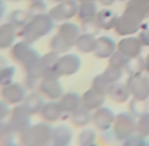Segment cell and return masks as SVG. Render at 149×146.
I'll return each mask as SVG.
<instances>
[{"mask_svg":"<svg viewBox=\"0 0 149 146\" xmlns=\"http://www.w3.org/2000/svg\"><path fill=\"white\" fill-rule=\"evenodd\" d=\"M148 17L149 7L141 8L127 4L123 13L118 17L114 29L119 35H132L141 29L142 22Z\"/></svg>","mask_w":149,"mask_h":146,"instance_id":"1","label":"cell"},{"mask_svg":"<svg viewBox=\"0 0 149 146\" xmlns=\"http://www.w3.org/2000/svg\"><path fill=\"white\" fill-rule=\"evenodd\" d=\"M11 58L21 64L25 73L36 72L42 76V71L40 66L42 56L32 46V44L25 41L17 42L10 50Z\"/></svg>","mask_w":149,"mask_h":146,"instance_id":"2","label":"cell"},{"mask_svg":"<svg viewBox=\"0 0 149 146\" xmlns=\"http://www.w3.org/2000/svg\"><path fill=\"white\" fill-rule=\"evenodd\" d=\"M54 21L48 14H42L33 17L23 28L19 35L25 42L34 43L48 35L54 28Z\"/></svg>","mask_w":149,"mask_h":146,"instance_id":"3","label":"cell"},{"mask_svg":"<svg viewBox=\"0 0 149 146\" xmlns=\"http://www.w3.org/2000/svg\"><path fill=\"white\" fill-rule=\"evenodd\" d=\"M79 8L78 0H65L53 7L47 14L54 21H66L78 16Z\"/></svg>","mask_w":149,"mask_h":146,"instance_id":"4","label":"cell"},{"mask_svg":"<svg viewBox=\"0 0 149 146\" xmlns=\"http://www.w3.org/2000/svg\"><path fill=\"white\" fill-rule=\"evenodd\" d=\"M131 95L139 100L149 98V77L142 74L129 76L127 82Z\"/></svg>","mask_w":149,"mask_h":146,"instance_id":"5","label":"cell"},{"mask_svg":"<svg viewBox=\"0 0 149 146\" xmlns=\"http://www.w3.org/2000/svg\"><path fill=\"white\" fill-rule=\"evenodd\" d=\"M81 59L74 53H66L60 56L56 69L61 77L72 76L77 73L81 67Z\"/></svg>","mask_w":149,"mask_h":146,"instance_id":"6","label":"cell"},{"mask_svg":"<svg viewBox=\"0 0 149 146\" xmlns=\"http://www.w3.org/2000/svg\"><path fill=\"white\" fill-rule=\"evenodd\" d=\"M38 88L40 93L50 100L61 99L64 95V89L60 82V78L42 77Z\"/></svg>","mask_w":149,"mask_h":146,"instance_id":"7","label":"cell"},{"mask_svg":"<svg viewBox=\"0 0 149 146\" xmlns=\"http://www.w3.org/2000/svg\"><path fill=\"white\" fill-rule=\"evenodd\" d=\"M1 94L3 101L10 104H18L22 102H24L27 97L26 87L15 82L2 86Z\"/></svg>","mask_w":149,"mask_h":146,"instance_id":"8","label":"cell"},{"mask_svg":"<svg viewBox=\"0 0 149 146\" xmlns=\"http://www.w3.org/2000/svg\"><path fill=\"white\" fill-rule=\"evenodd\" d=\"M143 45L140 39L135 36H128L122 39L117 44V50L123 53L128 59L140 56Z\"/></svg>","mask_w":149,"mask_h":146,"instance_id":"9","label":"cell"},{"mask_svg":"<svg viewBox=\"0 0 149 146\" xmlns=\"http://www.w3.org/2000/svg\"><path fill=\"white\" fill-rule=\"evenodd\" d=\"M59 58L60 55L53 51L42 56L40 66L42 71V77H61L56 69Z\"/></svg>","mask_w":149,"mask_h":146,"instance_id":"10","label":"cell"},{"mask_svg":"<svg viewBox=\"0 0 149 146\" xmlns=\"http://www.w3.org/2000/svg\"><path fill=\"white\" fill-rule=\"evenodd\" d=\"M116 43L109 36L104 35L97 38V44L93 52L97 59H109L116 50Z\"/></svg>","mask_w":149,"mask_h":146,"instance_id":"11","label":"cell"},{"mask_svg":"<svg viewBox=\"0 0 149 146\" xmlns=\"http://www.w3.org/2000/svg\"><path fill=\"white\" fill-rule=\"evenodd\" d=\"M17 35L19 33H17V26L10 21L3 23L0 26V48L6 49L12 47Z\"/></svg>","mask_w":149,"mask_h":146,"instance_id":"12","label":"cell"},{"mask_svg":"<svg viewBox=\"0 0 149 146\" xmlns=\"http://www.w3.org/2000/svg\"><path fill=\"white\" fill-rule=\"evenodd\" d=\"M57 34L67 44L74 46L78 37L80 35V28L77 24L73 22L65 21L59 26Z\"/></svg>","mask_w":149,"mask_h":146,"instance_id":"13","label":"cell"},{"mask_svg":"<svg viewBox=\"0 0 149 146\" xmlns=\"http://www.w3.org/2000/svg\"><path fill=\"white\" fill-rule=\"evenodd\" d=\"M105 95L91 88L82 96V106L89 110L98 109L105 102Z\"/></svg>","mask_w":149,"mask_h":146,"instance_id":"14","label":"cell"},{"mask_svg":"<svg viewBox=\"0 0 149 146\" xmlns=\"http://www.w3.org/2000/svg\"><path fill=\"white\" fill-rule=\"evenodd\" d=\"M31 113L24 105H20L15 107L11 115L10 124L12 128L25 129L24 127L29 123V115Z\"/></svg>","mask_w":149,"mask_h":146,"instance_id":"15","label":"cell"},{"mask_svg":"<svg viewBox=\"0 0 149 146\" xmlns=\"http://www.w3.org/2000/svg\"><path fill=\"white\" fill-rule=\"evenodd\" d=\"M59 102L63 111L73 113L82 106V97L79 94L71 91L64 94Z\"/></svg>","mask_w":149,"mask_h":146,"instance_id":"16","label":"cell"},{"mask_svg":"<svg viewBox=\"0 0 149 146\" xmlns=\"http://www.w3.org/2000/svg\"><path fill=\"white\" fill-rule=\"evenodd\" d=\"M108 95L115 102L123 103L129 99L131 93L127 84H121L118 82L111 85Z\"/></svg>","mask_w":149,"mask_h":146,"instance_id":"17","label":"cell"},{"mask_svg":"<svg viewBox=\"0 0 149 146\" xmlns=\"http://www.w3.org/2000/svg\"><path fill=\"white\" fill-rule=\"evenodd\" d=\"M117 18V15L109 9H103L99 10L96 17V20L98 22L100 28L104 30L114 28Z\"/></svg>","mask_w":149,"mask_h":146,"instance_id":"18","label":"cell"},{"mask_svg":"<svg viewBox=\"0 0 149 146\" xmlns=\"http://www.w3.org/2000/svg\"><path fill=\"white\" fill-rule=\"evenodd\" d=\"M97 44V38L96 36L89 34H80L75 42L74 46L78 51L83 53H93Z\"/></svg>","mask_w":149,"mask_h":146,"instance_id":"19","label":"cell"},{"mask_svg":"<svg viewBox=\"0 0 149 146\" xmlns=\"http://www.w3.org/2000/svg\"><path fill=\"white\" fill-rule=\"evenodd\" d=\"M24 106L30 113H36L42 112L44 107L42 95L38 92H33L29 94L24 100Z\"/></svg>","mask_w":149,"mask_h":146,"instance_id":"20","label":"cell"},{"mask_svg":"<svg viewBox=\"0 0 149 146\" xmlns=\"http://www.w3.org/2000/svg\"><path fill=\"white\" fill-rule=\"evenodd\" d=\"M97 13L98 10L96 2H85L79 3L78 17L82 21L96 18Z\"/></svg>","mask_w":149,"mask_h":146,"instance_id":"21","label":"cell"},{"mask_svg":"<svg viewBox=\"0 0 149 146\" xmlns=\"http://www.w3.org/2000/svg\"><path fill=\"white\" fill-rule=\"evenodd\" d=\"M63 112L64 111L60 104V102H50L45 103L41 113L44 119H46L47 120L53 121V120H58Z\"/></svg>","mask_w":149,"mask_h":146,"instance_id":"22","label":"cell"},{"mask_svg":"<svg viewBox=\"0 0 149 146\" xmlns=\"http://www.w3.org/2000/svg\"><path fill=\"white\" fill-rule=\"evenodd\" d=\"M96 125L101 127H107L114 120L113 112L107 107H99L93 115Z\"/></svg>","mask_w":149,"mask_h":146,"instance_id":"23","label":"cell"},{"mask_svg":"<svg viewBox=\"0 0 149 146\" xmlns=\"http://www.w3.org/2000/svg\"><path fill=\"white\" fill-rule=\"evenodd\" d=\"M125 69L128 71L129 76L142 74V72L144 71H146L145 58H143L140 55V56L129 59L126 66H125Z\"/></svg>","mask_w":149,"mask_h":146,"instance_id":"24","label":"cell"},{"mask_svg":"<svg viewBox=\"0 0 149 146\" xmlns=\"http://www.w3.org/2000/svg\"><path fill=\"white\" fill-rule=\"evenodd\" d=\"M31 18H32V16L29 13L28 10H16L10 14L9 21L13 23L17 28H22L30 21Z\"/></svg>","mask_w":149,"mask_h":146,"instance_id":"25","label":"cell"},{"mask_svg":"<svg viewBox=\"0 0 149 146\" xmlns=\"http://www.w3.org/2000/svg\"><path fill=\"white\" fill-rule=\"evenodd\" d=\"M112 83L106 77V76L103 73L97 75L93 81H92V89L97 90V92L104 94V95H108L109 89L112 85Z\"/></svg>","mask_w":149,"mask_h":146,"instance_id":"26","label":"cell"},{"mask_svg":"<svg viewBox=\"0 0 149 146\" xmlns=\"http://www.w3.org/2000/svg\"><path fill=\"white\" fill-rule=\"evenodd\" d=\"M130 111L133 115L141 117L149 112V102L148 100H139L133 98L130 102Z\"/></svg>","mask_w":149,"mask_h":146,"instance_id":"27","label":"cell"},{"mask_svg":"<svg viewBox=\"0 0 149 146\" xmlns=\"http://www.w3.org/2000/svg\"><path fill=\"white\" fill-rule=\"evenodd\" d=\"M49 46H50L51 51L58 53L59 55L67 53L72 47V46H70L69 44H67L65 42L58 34H56L55 35L52 37Z\"/></svg>","mask_w":149,"mask_h":146,"instance_id":"28","label":"cell"},{"mask_svg":"<svg viewBox=\"0 0 149 146\" xmlns=\"http://www.w3.org/2000/svg\"><path fill=\"white\" fill-rule=\"evenodd\" d=\"M90 111L91 110L81 106L79 108H78L76 111L72 113V118L73 122L75 124H80V125L87 124L91 120V118Z\"/></svg>","mask_w":149,"mask_h":146,"instance_id":"29","label":"cell"},{"mask_svg":"<svg viewBox=\"0 0 149 146\" xmlns=\"http://www.w3.org/2000/svg\"><path fill=\"white\" fill-rule=\"evenodd\" d=\"M128 57H126L123 53H122L117 49L116 52L109 57V66H112L115 68L124 69L128 61Z\"/></svg>","mask_w":149,"mask_h":146,"instance_id":"30","label":"cell"},{"mask_svg":"<svg viewBox=\"0 0 149 146\" xmlns=\"http://www.w3.org/2000/svg\"><path fill=\"white\" fill-rule=\"evenodd\" d=\"M16 74V68L13 66H4L0 70V84L2 86L13 82V77Z\"/></svg>","mask_w":149,"mask_h":146,"instance_id":"31","label":"cell"},{"mask_svg":"<svg viewBox=\"0 0 149 146\" xmlns=\"http://www.w3.org/2000/svg\"><path fill=\"white\" fill-rule=\"evenodd\" d=\"M101 29L102 28H100V26L96 20V18L89 19V20H85V21H82L83 33L92 35L96 36L97 35L99 34Z\"/></svg>","mask_w":149,"mask_h":146,"instance_id":"32","label":"cell"},{"mask_svg":"<svg viewBox=\"0 0 149 146\" xmlns=\"http://www.w3.org/2000/svg\"><path fill=\"white\" fill-rule=\"evenodd\" d=\"M104 74L106 76V77L112 83H118L123 75V69H119V68H115L112 66H109L106 68V70L104 71Z\"/></svg>","mask_w":149,"mask_h":146,"instance_id":"33","label":"cell"},{"mask_svg":"<svg viewBox=\"0 0 149 146\" xmlns=\"http://www.w3.org/2000/svg\"><path fill=\"white\" fill-rule=\"evenodd\" d=\"M29 13L33 17L38 16V15H42L47 14V4L44 1H36V2H31L29 4L28 10Z\"/></svg>","mask_w":149,"mask_h":146,"instance_id":"34","label":"cell"},{"mask_svg":"<svg viewBox=\"0 0 149 146\" xmlns=\"http://www.w3.org/2000/svg\"><path fill=\"white\" fill-rule=\"evenodd\" d=\"M137 130L141 136H149V112L140 118L137 123Z\"/></svg>","mask_w":149,"mask_h":146,"instance_id":"35","label":"cell"},{"mask_svg":"<svg viewBox=\"0 0 149 146\" xmlns=\"http://www.w3.org/2000/svg\"><path fill=\"white\" fill-rule=\"evenodd\" d=\"M138 38L142 43L143 46H149V28L141 29L138 35Z\"/></svg>","mask_w":149,"mask_h":146,"instance_id":"36","label":"cell"},{"mask_svg":"<svg viewBox=\"0 0 149 146\" xmlns=\"http://www.w3.org/2000/svg\"><path fill=\"white\" fill-rule=\"evenodd\" d=\"M127 4L141 8H148L149 7V0H129Z\"/></svg>","mask_w":149,"mask_h":146,"instance_id":"37","label":"cell"},{"mask_svg":"<svg viewBox=\"0 0 149 146\" xmlns=\"http://www.w3.org/2000/svg\"><path fill=\"white\" fill-rule=\"evenodd\" d=\"M102 5L105 6V7H108V6H111L116 0H98Z\"/></svg>","mask_w":149,"mask_h":146,"instance_id":"38","label":"cell"},{"mask_svg":"<svg viewBox=\"0 0 149 146\" xmlns=\"http://www.w3.org/2000/svg\"><path fill=\"white\" fill-rule=\"evenodd\" d=\"M145 64H146V71L149 73V53L145 58Z\"/></svg>","mask_w":149,"mask_h":146,"instance_id":"39","label":"cell"},{"mask_svg":"<svg viewBox=\"0 0 149 146\" xmlns=\"http://www.w3.org/2000/svg\"><path fill=\"white\" fill-rule=\"evenodd\" d=\"M97 0H78V2L80 3H85V2H96Z\"/></svg>","mask_w":149,"mask_h":146,"instance_id":"40","label":"cell"},{"mask_svg":"<svg viewBox=\"0 0 149 146\" xmlns=\"http://www.w3.org/2000/svg\"><path fill=\"white\" fill-rule=\"evenodd\" d=\"M52 1H54V2H57V3H61V2H63L65 0H52Z\"/></svg>","mask_w":149,"mask_h":146,"instance_id":"41","label":"cell"},{"mask_svg":"<svg viewBox=\"0 0 149 146\" xmlns=\"http://www.w3.org/2000/svg\"><path fill=\"white\" fill-rule=\"evenodd\" d=\"M9 1H11V2H19V1H22V0H9Z\"/></svg>","mask_w":149,"mask_h":146,"instance_id":"42","label":"cell"},{"mask_svg":"<svg viewBox=\"0 0 149 146\" xmlns=\"http://www.w3.org/2000/svg\"><path fill=\"white\" fill-rule=\"evenodd\" d=\"M30 2H36V1H43V0H29Z\"/></svg>","mask_w":149,"mask_h":146,"instance_id":"43","label":"cell"},{"mask_svg":"<svg viewBox=\"0 0 149 146\" xmlns=\"http://www.w3.org/2000/svg\"><path fill=\"white\" fill-rule=\"evenodd\" d=\"M119 1H129V0H119Z\"/></svg>","mask_w":149,"mask_h":146,"instance_id":"44","label":"cell"}]
</instances>
